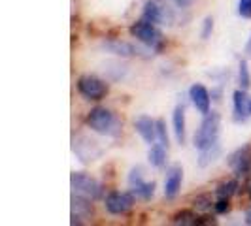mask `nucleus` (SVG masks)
Listing matches in <instances>:
<instances>
[{
  "mask_svg": "<svg viewBox=\"0 0 251 226\" xmlns=\"http://www.w3.org/2000/svg\"><path fill=\"white\" fill-rule=\"evenodd\" d=\"M157 139H159V143H161V145L168 147V134H166V123H164L163 119H159V121H157Z\"/></svg>",
  "mask_w": 251,
  "mask_h": 226,
  "instance_id": "23",
  "label": "nucleus"
},
{
  "mask_svg": "<svg viewBox=\"0 0 251 226\" xmlns=\"http://www.w3.org/2000/svg\"><path fill=\"white\" fill-rule=\"evenodd\" d=\"M130 34L136 38L140 44L148 45L150 49L159 51L163 47V34H161V30L155 26V23H151V21L144 19V17L130 26Z\"/></svg>",
  "mask_w": 251,
  "mask_h": 226,
  "instance_id": "3",
  "label": "nucleus"
},
{
  "mask_svg": "<svg viewBox=\"0 0 251 226\" xmlns=\"http://www.w3.org/2000/svg\"><path fill=\"white\" fill-rule=\"evenodd\" d=\"M238 79H240V89L248 90V89L251 87V74H250V68H248V63H246V61H240Z\"/></svg>",
  "mask_w": 251,
  "mask_h": 226,
  "instance_id": "21",
  "label": "nucleus"
},
{
  "mask_svg": "<svg viewBox=\"0 0 251 226\" xmlns=\"http://www.w3.org/2000/svg\"><path fill=\"white\" fill-rule=\"evenodd\" d=\"M91 215H93L91 200L74 194L72 196V225H81L85 219H91Z\"/></svg>",
  "mask_w": 251,
  "mask_h": 226,
  "instance_id": "10",
  "label": "nucleus"
},
{
  "mask_svg": "<svg viewBox=\"0 0 251 226\" xmlns=\"http://www.w3.org/2000/svg\"><path fill=\"white\" fill-rule=\"evenodd\" d=\"M214 207L217 213H228L230 211V202H228V198H217Z\"/></svg>",
  "mask_w": 251,
  "mask_h": 226,
  "instance_id": "26",
  "label": "nucleus"
},
{
  "mask_svg": "<svg viewBox=\"0 0 251 226\" xmlns=\"http://www.w3.org/2000/svg\"><path fill=\"white\" fill-rule=\"evenodd\" d=\"M212 196L210 194H201V196H197L195 198V207L199 209V211H210L212 209Z\"/></svg>",
  "mask_w": 251,
  "mask_h": 226,
  "instance_id": "22",
  "label": "nucleus"
},
{
  "mask_svg": "<svg viewBox=\"0 0 251 226\" xmlns=\"http://www.w3.org/2000/svg\"><path fill=\"white\" fill-rule=\"evenodd\" d=\"M172 2H174V4H177L179 8H185V6H189L193 0H172Z\"/></svg>",
  "mask_w": 251,
  "mask_h": 226,
  "instance_id": "27",
  "label": "nucleus"
},
{
  "mask_svg": "<svg viewBox=\"0 0 251 226\" xmlns=\"http://www.w3.org/2000/svg\"><path fill=\"white\" fill-rule=\"evenodd\" d=\"M108 213L112 215H125L126 211L132 209L134 205V194L132 192H117L113 190L106 196V202H104Z\"/></svg>",
  "mask_w": 251,
  "mask_h": 226,
  "instance_id": "6",
  "label": "nucleus"
},
{
  "mask_svg": "<svg viewBox=\"0 0 251 226\" xmlns=\"http://www.w3.org/2000/svg\"><path fill=\"white\" fill-rule=\"evenodd\" d=\"M142 17L151 21V23H155V25H170V23L174 21L172 10H168L166 6L159 4L157 0H148V2H146Z\"/></svg>",
  "mask_w": 251,
  "mask_h": 226,
  "instance_id": "7",
  "label": "nucleus"
},
{
  "mask_svg": "<svg viewBox=\"0 0 251 226\" xmlns=\"http://www.w3.org/2000/svg\"><path fill=\"white\" fill-rule=\"evenodd\" d=\"M172 223H174V225H183V226L201 225V217H197V213L191 211V209H183V211H179V213L174 215Z\"/></svg>",
  "mask_w": 251,
  "mask_h": 226,
  "instance_id": "18",
  "label": "nucleus"
},
{
  "mask_svg": "<svg viewBox=\"0 0 251 226\" xmlns=\"http://www.w3.org/2000/svg\"><path fill=\"white\" fill-rule=\"evenodd\" d=\"M148 158H150L151 166H155V168H163L164 162H166V151H164V145H161V143H159V145L153 143L150 153H148Z\"/></svg>",
  "mask_w": 251,
  "mask_h": 226,
  "instance_id": "16",
  "label": "nucleus"
},
{
  "mask_svg": "<svg viewBox=\"0 0 251 226\" xmlns=\"http://www.w3.org/2000/svg\"><path fill=\"white\" fill-rule=\"evenodd\" d=\"M181 179H183V170L179 166H172L168 170V176H166V181H164V196L168 200L176 198L179 188H181Z\"/></svg>",
  "mask_w": 251,
  "mask_h": 226,
  "instance_id": "13",
  "label": "nucleus"
},
{
  "mask_svg": "<svg viewBox=\"0 0 251 226\" xmlns=\"http://www.w3.org/2000/svg\"><path fill=\"white\" fill-rule=\"evenodd\" d=\"M236 190H238V181L236 179H230V181H225V183H221L219 187L215 188V196L217 198H232L234 194H236Z\"/></svg>",
  "mask_w": 251,
  "mask_h": 226,
  "instance_id": "20",
  "label": "nucleus"
},
{
  "mask_svg": "<svg viewBox=\"0 0 251 226\" xmlns=\"http://www.w3.org/2000/svg\"><path fill=\"white\" fill-rule=\"evenodd\" d=\"M238 13L246 19H251V0H240Z\"/></svg>",
  "mask_w": 251,
  "mask_h": 226,
  "instance_id": "25",
  "label": "nucleus"
},
{
  "mask_svg": "<svg viewBox=\"0 0 251 226\" xmlns=\"http://www.w3.org/2000/svg\"><path fill=\"white\" fill-rule=\"evenodd\" d=\"M87 125L102 136H119L121 134V121L106 108H93L87 115Z\"/></svg>",
  "mask_w": 251,
  "mask_h": 226,
  "instance_id": "1",
  "label": "nucleus"
},
{
  "mask_svg": "<svg viewBox=\"0 0 251 226\" xmlns=\"http://www.w3.org/2000/svg\"><path fill=\"white\" fill-rule=\"evenodd\" d=\"M226 162H228V168L234 172L236 177L248 176V172L251 170V147L250 145L238 147L234 153L228 155Z\"/></svg>",
  "mask_w": 251,
  "mask_h": 226,
  "instance_id": "8",
  "label": "nucleus"
},
{
  "mask_svg": "<svg viewBox=\"0 0 251 226\" xmlns=\"http://www.w3.org/2000/svg\"><path fill=\"white\" fill-rule=\"evenodd\" d=\"M250 198H251V188H250Z\"/></svg>",
  "mask_w": 251,
  "mask_h": 226,
  "instance_id": "30",
  "label": "nucleus"
},
{
  "mask_svg": "<svg viewBox=\"0 0 251 226\" xmlns=\"http://www.w3.org/2000/svg\"><path fill=\"white\" fill-rule=\"evenodd\" d=\"M212 30H214V19H212V17H206V19H204V25H202V32H201L202 40H208L210 34H212Z\"/></svg>",
  "mask_w": 251,
  "mask_h": 226,
  "instance_id": "24",
  "label": "nucleus"
},
{
  "mask_svg": "<svg viewBox=\"0 0 251 226\" xmlns=\"http://www.w3.org/2000/svg\"><path fill=\"white\" fill-rule=\"evenodd\" d=\"M77 90L87 100H102L108 94V85L95 75H81L77 79Z\"/></svg>",
  "mask_w": 251,
  "mask_h": 226,
  "instance_id": "5",
  "label": "nucleus"
},
{
  "mask_svg": "<svg viewBox=\"0 0 251 226\" xmlns=\"http://www.w3.org/2000/svg\"><path fill=\"white\" fill-rule=\"evenodd\" d=\"M102 47L106 51H110L113 55H119V57H134V55H142V49L128 44V42H121V40H108L102 44Z\"/></svg>",
  "mask_w": 251,
  "mask_h": 226,
  "instance_id": "14",
  "label": "nucleus"
},
{
  "mask_svg": "<svg viewBox=\"0 0 251 226\" xmlns=\"http://www.w3.org/2000/svg\"><path fill=\"white\" fill-rule=\"evenodd\" d=\"M134 128L146 143H150V145L155 143V139H157V121H153L148 115H142L134 121Z\"/></svg>",
  "mask_w": 251,
  "mask_h": 226,
  "instance_id": "12",
  "label": "nucleus"
},
{
  "mask_svg": "<svg viewBox=\"0 0 251 226\" xmlns=\"http://www.w3.org/2000/svg\"><path fill=\"white\" fill-rule=\"evenodd\" d=\"M189 98L193 102V106L202 113V115H206V113L210 112V92H208V89L204 87V85H199V83H195L193 87L189 89Z\"/></svg>",
  "mask_w": 251,
  "mask_h": 226,
  "instance_id": "11",
  "label": "nucleus"
},
{
  "mask_svg": "<svg viewBox=\"0 0 251 226\" xmlns=\"http://www.w3.org/2000/svg\"><path fill=\"white\" fill-rule=\"evenodd\" d=\"M172 125H174V134L179 145L185 143V108L183 106H176V110L172 113Z\"/></svg>",
  "mask_w": 251,
  "mask_h": 226,
  "instance_id": "15",
  "label": "nucleus"
},
{
  "mask_svg": "<svg viewBox=\"0 0 251 226\" xmlns=\"http://www.w3.org/2000/svg\"><path fill=\"white\" fill-rule=\"evenodd\" d=\"M219 155H221V145H219V141H215L214 145H210V147H206L204 151H201L199 164H201L202 168H206L210 162H214Z\"/></svg>",
  "mask_w": 251,
  "mask_h": 226,
  "instance_id": "19",
  "label": "nucleus"
},
{
  "mask_svg": "<svg viewBox=\"0 0 251 226\" xmlns=\"http://www.w3.org/2000/svg\"><path fill=\"white\" fill-rule=\"evenodd\" d=\"M130 192L142 200H151L155 194V183L153 181H142L136 187H130Z\"/></svg>",
  "mask_w": 251,
  "mask_h": 226,
  "instance_id": "17",
  "label": "nucleus"
},
{
  "mask_svg": "<svg viewBox=\"0 0 251 226\" xmlns=\"http://www.w3.org/2000/svg\"><path fill=\"white\" fill-rule=\"evenodd\" d=\"M219 125H221V115L217 112H208L204 115L201 123V128L195 134V147L199 151H204L206 147L214 145L215 141H219Z\"/></svg>",
  "mask_w": 251,
  "mask_h": 226,
  "instance_id": "2",
  "label": "nucleus"
},
{
  "mask_svg": "<svg viewBox=\"0 0 251 226\" xmlns=\"http://www.w3.org/2000/svg\"><path fill=\"white\" fill-rule=\"evenodd\" d=\"M246 53H248V55H251V38L248 40V44H246Z\"/></svg>",
  "mask_w": 251,
  "mask_h": 226,
  "instance_id": "29",
  "label": "nucleus"
},
{
  "mask_svg": "<svg viewBox=\"0 0 251 226\" xmlns=\"http://www.w3.org/2000/svg\"><path fill=\"white\" fill-rule=\"evenodd\" d=\"M246 225L251 226V209H248V211H246Z\"/></svg>",
  "mask_w": 251,
  "mask_h": 226,
  "instance_id": "28",
  "label": "nucleus"
},
{
  "mask_svg": "<svg viewBox=\"0 0 251 226\" xmlns=\"http://www.w3.org/2000/svg\"><path fill=\"white\" fill-rule=\"evenodd\" d=\"M70 185H72V192L77 194V196H83L87 200L95 202L102 196V185L95 179V177L87 176V174H79V172H74L70 176Z\"/></svg>",
  "mask_w": 251,
  "mask_h": 226,
  "instance_id": "4",
  "label": "nucleus"
},
{
  "mask_svg": "<svg viewBox=\"0 0 251 226\" xmlns=\"http://www.w3.org/2000/svg\"><path fill=\"white\" fill-rule=\"evenodd\" d=\"M232 117H234V121L236 123H246L248 119H250L251 115V100L250 96H248V90H244V89H238V90H234V94H232Z\"/></svg>",
  "mask_w": 251,
  "mask_h": 226,
  "instance_id": "9",
  "label": "nucleus"
}]
</instances>
